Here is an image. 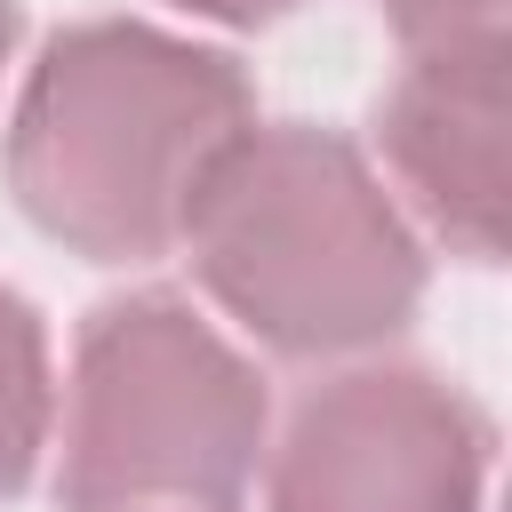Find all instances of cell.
Masks as SVG:
<instances>
[{"label":"cell","instance_id":"obj_1","mask_svg":"<svg viewBox=\"0 0 512 512\" xmlns=\"http://www.w3.org/2000/svg\"><path fill=\"white\" fill-rule=\"evenodd\" d=\"M256 120L248 72L144 16H88L40 40L8 112V192L56 248L88 264H152Z\"/></svg>","mask_w":512,"mask_h":512},{"label":"cell","instance_id":"obj_2","mask_svg":"<svg viewBox=\"0 0 512 512\" xmlns=\"http://www.w3.org/2000/svg\"><path fill=\"white\" fill-rule=\"evenodd\" d=\"M176 248L280 360L376 352L424 304V232L368 152L312 120H248L208 168Z\"/></svg>","mask_w":512,"mask_h":512},{"label":"cell","instance_id":"obj_3","mask_svg":"<svg viewBox=\"0 0 512 512\" xmlns=\"http://www.w3.org/2000/svg\"><path fill=\"white\" fill-rule=\"evenodd\" d=\"M272 400L256 360L176 288H128L80 320L56 512H240Z\"/></svg>","mask_w":512,"mask_h":512},{"label":"cell","instance_id":"obj_4","mask_svg":"<svg viewBox=\"0 0 512 512\" xmlns=\"http://www.w3.org/2000/svg\"><path fill=\"white\" fill-rule=\"evenodd\" d=\"M496 424L432 368L368 360L312 384L264 440V512H480Z\"/></svg>","mask_w":512,"mask_h":512},{"label":"cell","instance_id":"obj_5","mask_svg":"<svg viewBox=\"0 0 512 512\" xmlns=\"http://www.w3.org/2000/svg\"><path fill=\"white\" fill-rule=\"evenodd\" d=\"M512 40L480 48H432L408 56V72L376 104V152L392 168L384 192H400L408 224H424L464 264H504V208H512Z\"/></svg>","mask_w":512,"mask_h":512},{"label":"cell","instance_id":"obj_6","mask_svg":"<svg viewBox=\"0 0 512 512\" xmlns=\"http://www.w3.org/2000/svg\"><path fill=\"white\" fill-rule=\"evenodd\" d=\"M48 432H56L48 328H40V304L0 280V504H16L32 488Z\"/></svg>","mask_w":512,"mask_h":512},{"label":"cell","instance_id":"obj_7","mask_svg":"<svg viewBox=\"0 0 512 512\" xmlns=\"http://www.w3.org/2000/svg\"><path fill=\"white\" fill-rule=\"evenodd\" d=\"M504 16H512V0H384V24L400 32L408 56L504 40Z\"/></svg>","mask_w":512,"mask_h":512},{"label":"cell","instance_id":"obj_8","mask_svg":"<svg viewBox=\"0 0 512 512\" xmlns=\"http://www.w3.org/2000/svg\"><path fill=\"white\" fill-rule=\"evenodd\" d=\"M168 8L208 16V24H232V32H256V24H272V16H288V8H304V0H168Z\"/></svg>","mask_w":512,"mask_h":512},{"label":"cell","instance_id":"obj_9","mask_svg":"<svg viewBox=\"0 0 512 512\" xmlns=\"http://www.w3.org/2000/svg\"><path fill=\"white\" fill-rule=\"evenodd\" d=\"M8 48H16V0H0V64H8Z\"/></svg>","mask_w":512,"mask_h":512}]
</instances>
